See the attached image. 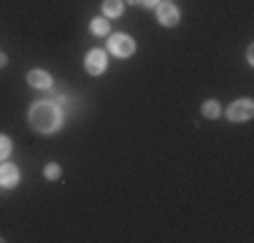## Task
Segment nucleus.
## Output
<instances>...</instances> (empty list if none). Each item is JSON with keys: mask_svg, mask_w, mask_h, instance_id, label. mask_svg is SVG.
Masks as SVG:
<instances>
[{"mask_svg": "<svg viewBox=\"0 0 254 243\" xmlns=\"http://www.w3.org/2000/svg\"><path fill=\"white\" fill-rule=\"evenodd\" d=\"M30 127L41 135H52L63 127V111H60L57 103H49V100H41V103H33L30 108Z\"/></svg>", "mask_w": 254, "mask_h": 243, "instance_id": "obj_1", "label": "nucleus"}, {"mask_svg": "<svg viewBox=\"0 0 254 243\" xmlns=\"http://www.w3.org/2000/svg\"><path fill=\"white\" fill-rule=\"evenodd\" d=\"M108 52H111L114 57H119V60L132 57V54H135V41H132L127 33H111L108 35Z\"/></svg>", "mask_w": 254, "mask_h": 243, "instance_id": "obj_2", "label": "nucleus"}, {"mask_svg": "<svg viewBox=\"0 0 254 243\" xmlns=\"http://www.w3.org/2000/svg\"><path fill=\"white\" fill-rule=\"evenodd\" d=\"M106 68H108V54L103 49H89L87 57H84V70L89 76H103Z\"/></svg>", "mask_w": 254, "mask_h": 243, "instance_id": "obj_3", "label": "nucleus"}, {"mask_svg": "<svg viewBox=\"0 0 254 243\" xmlns=\"http://www.w3.org/2000/svg\"><path fill=\"white\" fill-rule=\"evenodd\" d=\"M154 14H157V22H160L162 27H176L179 19H181L179 8L173 5V0H160L157 8H154Z\"/></svg>", "mask_w": 254, "mask_h": 243, "instance_id": "obj_4", "label": "nucleus"}, {"mask_svg": "<svg viewBox=\"0 0 254 243\" xmlns=\"http://www.w3.org/2000/svg\"><path fill=\"white\" fill-rule=\"evenodd\" d=\"M252 114H254V103L249 97H241V100L230 103V108H227L230 122H246V119H252Z\"/></svg>", "mask_w": 254, "mask_h": 243, "instance_id": "obj_5", "label": "nucleus"}, {"mask_svg": "<svg viewBox=\"0 0 254 243\" xmlns=\"http://www.w3.org/2000/svg\"><path fill=\"white\" fill-rule=\"evenodd\" d=\"M27 87H33V89H52L54 87V78H52V73H46V70H41V68H33L27 73Z\"/></svg>", "mask_w": 254, "mask_h": 243, "instance_id": "obj_6", "label": "nucleus"}, {"mask_svg": "<svg viewBox=\"0 0 254 243\" xmlns=\"http://www.w3.org/2000/svg\"><path fill=\"white\" fill-rule=\"evenodd\" d=\"M16 184H19V168L14 162H0V186L14 189Z\"/></svg>", "mask_w": 254, "mask_h": 243, "instance_id": "obj_7", "label": "nucleus"}, {"mask_svg": "<svg viewBox=\"0 0 254 243\" xmlns=\"http://www.w3.org/2000/svg\"><path fill=\"white\" fill-rule=\"evenodd\" d=\"M122 11H125L122 0H103V16H106V19H119Z\"/></svg>", "mask_w": 254, "mask_h": 243, "instance_id": "obj_8", "label": "nucleus"}, {"mask_svg": "<svg viewBox=\"0 0 254 243\" xmlns=\"http://www.w3.org/2000/svg\"><path fill=\"white\" fill-rule=\"evenodd\" d=\"M108 30H111V22H108L106 16H100V19H92V24H89V33L98 35V38H106Z\"/></svg>", "mask_w": 254, "mask_h": 243, "instance_id": "obj_9", "label": "nucleus"}, {"mask_svg": "<svg viewBox=\"0 0 254 243\" xmlns=\"http://www.w3.org/2000/svg\"><path fill=\"white\" fill-rule=\"evenodd\" d=\"M200 111H203V117H205V119H219L222 106H219V100H205Z\"/></svg>", "mask_w": 254, "mask_h": 243, "instance_id": "obj_10", "label": "nucleus"}, {"mask_svg": "<svg viewBox=\"0 0 254 243\" xmlns=\"http://www.w3.org/2000/svg\"><path fill=\"white\" fill-rule=\"evenodd\" d=\"M44 176H46V179H49V181H57L60 176H63V168H60L57 162H49V165L44 168Z\"/></svg>", "mask_w": 254, "mask_h": 243, "instance_id": "obj_11", "label": "nucleus"}, {"mask_svg": "<svg viewBox=\"0 0 254 243\" xmlns=\"http://www.w3.org/2000/svg\"><path fill=\"white\" fill-rule=\"evenodd\" d=\"M11 154V138L8 135H0V162H5Z\"/></svg>", "mask_w": 254, "mask_h": 243, "instance_id": "obj_12", "label": "nucleus"}, {"mask_svg": "<svg viewBox=\"0 0 254 243\" xmlns=\"http://www.w3.org/2000/svg\"><path fill=\"white\" fill-rule=\"evenodd\" d=\"M157 3L160 0H141V5H146V8H157Z\"/></svg>", "mask_w": 254, "mask_h": 243, "instance_id": "obj_13", "label": "nucleus"}, {"mask_svg": "<svg viewBox=\"0 0 254 243\" xmlns=\"http://www.w3.org/2000/svg\"><path fill=\"white\" fill-rule=\"evenodd\" d=\"M5 62H8V57H5L3 52H0V68H5Z\"/></svg>", "mask_w": 254, "mask_h": 243, "instance_id": "obj_14", "label": "nucleus"}, {"mask_svg": "<svg viewBox=\"0 0 254 243\" xmlns=\"http://www.w3.org/2000/svg\"><path fill=\"white\" fill-rule=\"evenodd\" d=\"M122 3H130V5H135V3H141V0H122Z\"/></svg>", "mask_w": 254, "mask_h": 243, "instance_id": "obj_15", "label": "nucleus"}]
</instances>
